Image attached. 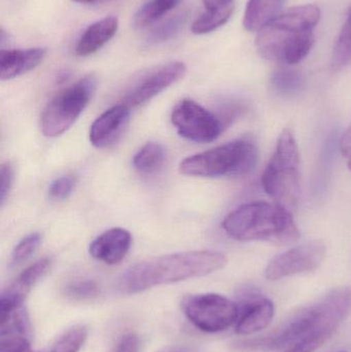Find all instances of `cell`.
Returning a JSON list of instances; mask_svg holds the SVG:
<instances>
[{"label": "cell", "mask_w": 351, "mask_h": 352, "mask_svg": "<svg viewBox=\"0 0 351 352\" xmlns=\"http://www.w3.org/2000/svg\"><path fill=\"white\" fill-rule=\"evenodd\" d=\"M78 3H93V2L98 1V0H73Z\"/></svg>", "instance_id": "36"}, {"label": "cell", "mask_w": 351, "mask_h": 352, "mask_svg": "<svg viewBox=\"0 0 351 352\" xmlns=\"http://www.w3.org/2000/svg\"><path fill=\"white\" fill-rule=\"evenodd\" d=\"M300 153L294 132L282 130L275 152L262 175V186L274 203L296 211L300 197Z\"/></svg>", "instance_id": "5"}, {"label": "cell", "mask_w": 351, "mask_h": 352, "mask_svg": "<svg viewBox=\"0 0 351 352\" xmlns=\"http://www.w3.org/2000/svg\"><path fill=\"white\" fill-rule=\"evenodd\" d=\"M350 309L351 287H336L317 303L296 312L269 334L237 341L233 347L237 352H270L288 349L313 335L331 337Z\"/></svg>", "instance_id": "1"}, {"label": "cell", "mask_w": 351, "mask_h": 352, "mask_svg": "<svg viewBox=\"0 0 351 352\" xmlns=\"http://www.w3.org/2000/svg\"><path fill=\"white\" fill-rule=\"evenodd\" d=\"M131 241V234L127 230L113 228L91 243L90 254L105 264H119L127 256Z\"/></svg>", "instance_id": "15"}, {"label": "cell", "mask_w": 351, "mask_h": 352, "mask_svg": "<svg viewBox=\"0 0 351 352\" xmlns=\"http://www.w3.org/2000/svg\"><path fill=\"white\" fill-rule=\"evenodd\" d=\"M0 352H32L27 335L16 333L0 334Z\"/></svg>", "instance_id": "27"}, {"label": "cell", "mask_w": 351, "mask_h": 352, "mask_svg": "<svg viewBox=\"0 0 351 352\" xmlns=\"http://www.w3.org/2000/svg\"><path fill=\"white\" fill-rule=\"evenodd\" d=\"M181 310L198 330L204 333L224 332L236 324L239 307L232 300L218 294H197L183 298Z\"/></svg>", "instance_id": "8"}, {"label": "cell", "mask_w": 351, "mask_h": 352, "mask_svg": "<svg viewBox=\"0 0 351 352\" xmlns=\"http://www.w3.org/2000/svg\"><path fill=\"white\" fill-rule=\"evenodd\" d=\"M188 12H183L167 20L163 24L155 27L148 36V43L158 45L174 37L187 22Z\"/></svg>", "instance_id": "25"}, {"label": "cell", "mask_w": 351, "mask_h": 352, "mask_svg": "<svg viewBox=\"0 0 351 352\" xmlns=\"http://www.w3.org/2000/svg\"><path fill=\"white\" fill-rule=\"evenodd\" d=\"M41 240H43V236L41 233H32L23 238L12 250V260H10L12 266H16L28 260L41 245Z\"/></svg>", "instance_id": "26"}, {"label": "cell", "mask_w": 351, "mask_h": 352, "mask_svg": "<svg viewBox=\"0 0 351 352\" xmlns=\"http://www.w3.org/2000/svg\"><path fill=\"white\" fill-rule=\"evenodd\" d=\"M286 0H249L243 16L245 30L255 32L278 16Z\"/></svg>", "instance_id": "18"}, {"label": "cell", "mask_w": 351, "mask_h": 352, "mask_svg": "<svg viewBox=\"0 0 351 352\" xmlns=\"http://www.w3.org/2000/svg\"><path fill=\"white\" fill-rule=\"evenodd\" d=\"M66 295L74 300H91L99 295V287L93 280H80L72 283L66 287Z\"/></svg>", "instance_id": "28"}, {"label": "cell", "mask_w": 351, "mask_h": 352, "mask_svg": "<svg viewBox=\"0 0 351 352\" xmlns=\"http://www.w3.org/2000/svg\"><path fill=\"white\" fill-rule=\"evenodd\" d=\"M234 0H203L206 10H216V8H225L233 4Z\"/></svg>", "instance_id": "34"}, {"label": "cell", "mask_w": 351, "mask_h": 352, "mask_svg": "<svg viewBox=\"0 0 351 352\" xmlns=\"http://www.w3.org/2000/svg\"><path fill=\"white\" fill-rule=\"evenodd\" d=\"M239 318L235 332L240 336L259 333L269 326L274 316V304L257 289L247 287L239 293Z\"/></svg>", "instance_id": "11"}, {"label": "cell", "mask_w": 351, "mask_h": 352, "mask_svg": "<svg viewBox=\"0 0 351 352\" xmlns=\"http://www.w3.org/2000/svg\"><path fill=\"white\" fill-rule=\"evenodd\" d=\"M259 150L249 140H238L201 154L188 157L179 165L185 175L223 177L245 175L257 166Z\"/></svg>", "instance_id": "6"}, {"label": "cell", "mask_w": 351, "mask_h": 352, "mask_svg": "<svg viewBox=\"0 0 351 352\" xmlns=\"http://www.w3.org/2000/svg\"><path fill=\"white\" fill-rule=\"evenodd\" d=\"M270 84L278 94L291 96L302 90L305 85V78L299 70L280 68L271 76Z\"/></svg>", "instance_id": "20"}, {"label": "cell", "mask_w": 351, "mask_h": 352, "mask_svg": "<svg viewBox=\"0 0 351 352\" xmlns=\"http://www.w3.org/2000/svg\"><path fill=\"white\" fill-rule=\"evenodd\" d=\"M340 151L346 159L348 168L351 170V121L340 140Z\"/></svg>", "instance_id": "33"}, {"label": "cell", "mask_w": 351, "mask_h": 352, "mask_svg": "<svg viewBox=\"0 0 351 352\" xmlns=\"http://www.w3.org/2000/svg\"><path fill=\"white\" fill-rule=\"evenodd\" d=\"M47 54L43 47L28 50H1L0 52V78L12 80L34 69Z\"/></svg>", "instance_id": "16"}, {"label": "cell", "mask_w": 351, "mask_h": 352, "mask_svg": "<svg viewBox=\"0 0 351 352\" xmlns=\"http://www.w3.org/2000/svg\"><path fill=\"white\" fill-rule=\"evenodd\" d=\"M111 352H140L139 338L133 333L124 335Z\"/></svg>", "instance_id": "32"}, {"label": "cell", "mask_w": 351, "mask_h": 352, "mask_svg": "<svg viewBox=\"0 0 351 352\" xmlns=\"http://www.w3.org/2000/svg\"><path fill=\"white\" fill-rule=\"evenodd\" d=\"M119 20L115 16H109L93 23L82 33L76 43V55L86 57L92 55L106 45L117 33Z\"/></svg>", "instance_id": "17"}, {"label": "cell", "mask_w": 351, "mask_h": 352, "mask_svg": "<svg viewBox=\"0 0 351 352\" xmlns=\"http://www.w3.org/2000/svg\"><path fill=\"white\" fill-rule=\"evenodd\" d=\"M229 237L238 241L292 243L300 238L293 213L276 203L256 201L241 205L222 223Z\"/></svg>", "instance_id": "4"}, {"label": "cell", "mask_w": 351, "mask_h": 352, "mask_svg": "<svg viewBox=\"0 0 351 352\" xmlns=\"http://www.w3.org/2000/svg\"><path fill=\"white\" fill-rule=\"evenodd\" d=\"M171 122L181 138L198 144L214 142L224 129L220 118L191 99L175 105Z\"/></svg>", "instance_id": "9"}, {"label": "cell", "mask_w": 351, "mask_h": 352, "mask_svg": "<svg viewBox=\"0 0 351 352\" xmlns=\"http://www.w3.org/2000/svg\"><path fill=\"white\" fill-rule=\"evenodd\" d=\"M157 352H196L194 349L185 345H170Z\"/></svg>", "instance_id": "35"}, {"label": "cell", "mask_w": 351, "mask_h": 352, "mask_svg": "<svg viewBox=\"0 0 351 352\" xmlns=\"http://www.w3.org/2000/svg\"><path fill=\"white\" fill-rule=\"evenodd\" d=\"M166 153L161 144H150L142 146L133 158V166L144 175H152L162 168Z\"/></svg>", "instance_id": "19"}, {"label": "cell", "mask_w": 351, "mask_h": 352, "mask_svg": "<svg viewBox=\"0 0 351 352\" xmlns=\"http://www.w3.org/2000/svg\"><path fill=\"white\" fill-rule=\"evenodd\" d=\"M327 248L321 240L306 242L278 254L266 267L267 280L276 281L293 275L313 272L325 260Z\"/></svg>", "instance_id": "10"}, {"label": "cell", "mask_w": 351, "mask_h": 352, "mask_svg": "<svg viewBox=\"0 0 351 352\" xmlns=\"http://www.w3.org/2000/svg\"><path fill=\"white\" fill-rule=\"evenodd\" d=\"M1 188H0V201H1V206L5 203L6 198L10 194V188L14 182V169L10 163H3L1 165Z\"/></svg>", "instance_id": "31"}, {"label": "cell", "mask_w": 351, "mask_h": 352, "mask_svg": "<svg viewBox=\"0 0 351 352\" xmlns=\"http://www.w3.org/2000/svg\"><path fill=\"white\" fill-rule=\"evenodd\" d=\"M340 352H346V351H340Z\"/></svg>", "instance_id": "37"}, {"label": "cell", "mask_w": 351, "mask_h": 352, "mask_svg": "<svg viewBox=\"0 0 351 352\" xmlns=\"http://www.w3.org/2000/svg\"><path fill=\"white\" fill-rule=\"evenodd\" d=\"M76 178L73 176L64 175L56 178L49 188V197L54 200L62 201L67 199L73 192L76 186Z\"/></svg>", "instance_id": "29"}, {"label": "cell", "mask_w": 351, "mask_h": 352, "mask_svg": "<svg viewBox=\"0 0 351 352\" xmlns=\"http://www.w3.org/2000/svg\"><path fill=\"white\" fill-rule=\"evenodd\" d=\"M96 87V78L89 74L56 95L41 115L43 133L47 138L65 133L90 102Z\"/></svg>", "instance_id": "7"}, {"label": "cell", "mask_w": 351, "mask_h": 352, "mask_svg": "<svg viewBox=\"0 0 351 352\" xmlns=\"http://www.w3.org/2000/svg\"><path fill=\"white\" fill-rule=\"evenodd\" d=\"M187 67L183 62H171L139 80L124 98V104L130 109L140 107L183 78Z\"/></svg>", "instance_id": "12"}, {"label": "cell", "mask_w": 351, "mask_h": 352, "mask_svg": "<svg viewBox=\"0 0 351 352\" xmlns=\"http://www.w3.org/2000/svg\"><path fill=\"white\" fill-rule=\"evenodd\" d=\"M87 338L88 328L86 326L73 327L59 337L49 352H78L84 346Z\"/></svg>", "instance_id": "24"}, {"label": "cell", "mask_w": 351, "mask_h": 352, "mask_svg": "<svg viewBox=\"0 0 351 352\" xmlns=\"http://www.w3.org/2000/svg\"><path fill=\"white\" fill-rule=\"evenodd\" d=\"M181 1L183 0H150L136 12L134 25L137 28H144L160 20Z\"/></svg>", "instance_id": "21"}, {"label": "cell", "mask_w": 351, "mask_h": 352, "mask_svg": "<svg viewBox=\"0 0 351 352\" xmlns=\"http://www.w3.org/2000/svg\"><path fill=\"white\" fill-rule=\"evenodd\" d=\"M331 337L327 335H313V336L307 337L303 340L299 341L293 346L288 347V351L284 352H315L323 346Z\"/></svg>", "instance_id": "30"}, {"label": "cell", "mask_w": 351, "mask_h": 352, "mask_svg": "<svg viewBox=\"0 0 351 352\" xmlns=\"http://www.w3.org/2000/svg\"><path fill=\"white\" fill-rule=\"evenodd\" d=\"M321 16V10L315 4L280 12L258 31L256 47L260 55L286 65L300 63L315 45L313 31Z\"/></svg>", "instance_id": "3"}, {"label": "cell", "mask_w": 351, "mask_h": 352, "mask_svg": "<svg viewBox=\"0 0 351 352\" xmlns=\"http://www.w3.org/2000/svg\"><path fill=\"white\" fill-rule=\"evenodd\" d=\"M234 12V3L216 10H206L192 25L194 34L202 35L212 32L226 24Z\"/></svg>", "instance_id": "22"}, {"label": "cell", "mask_w": 351, "mask_h": 352, "mask_svg": "<svg viewBox=\"0 0 351 352\" xmlns=\"http://www.w3.org/2000/svg\"><path fill=\"white\" fill-rule=\"evenodd\" d=\"M130 116L131 109L124 103L101 113L91 127V144L97 148H106L115 144L125 132Z\"/></svg>", "instance_id": "14"}, {"label": "cell", "mask_w": 351, "mask_h": 352, "mask_svg": "<svg viewBox=\"0 0 351 352\" xmlns=\"http://www.w3.org/2000/svg\"><path fill=\"white\" fill-rule=\"evenodd\" d=\"M228 258L214 250H193L142 261L128 268L117 281L125 295H135L159 285L206 276L224 268Z\"/></svg>", "instance_id": "2"}, {"label": "cell", "mask_w": 351, "mask_h": 352, "mask_svg": "<svg viewBox=\"0 0 351 352\" xmlns=\"http://www.w3.org/2000/svg\"><path fill=\"white\" fill-rule=\"evenodd\" d=\"M351 63V8L331 56L332 69L338 72Z\"/></svg>", "instance_id": "23"}, {"label": "cell", "mask_w": 351, "mask_h": 352, "mask_svg": "<svg viewBox=\"0 0 351 352\" xmlns=\"http://www.w3.org/2000/svg\"><path fill=\"white\" fill-rule=\"evenodd\" d=\"M51 260L41 258L25 269L0 298V318L20 309L34 285L49 272Z\"/></svg>", "instance_id": "13"}]
</instances>
